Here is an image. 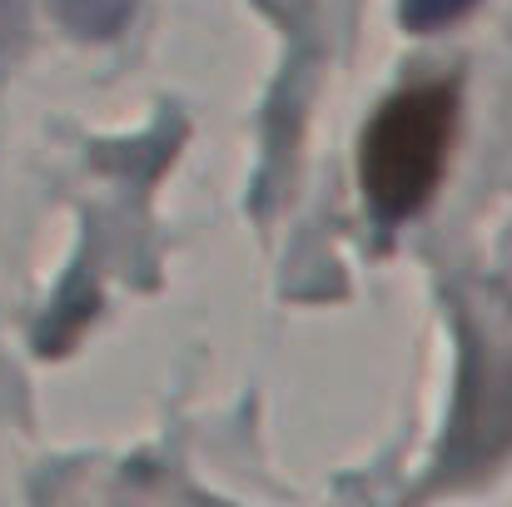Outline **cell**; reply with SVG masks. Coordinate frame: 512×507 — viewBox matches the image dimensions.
I'll use <instances>...</instances> for the list:
<instances>
[{
    "mask_svg": "<svg viewBox=\"0 0 512 507\" xmlns=\"http://www.w3.org/2000/svg\"><path fill=\"white\" fill-rule=\"evenodd\" d=\"M15 35H20V0H0V60L10 55Z\"/></svg>",
    "mask_w": 512,
    "mask_h": 507,
    "instance_id": "3957f363",
    "label": "cell"
},
{
    "mask_svg": "<svg viewBox=\"0 0 512 507\" xmlns=\"http://www.w3.org/2000/svg\"><path fill=\"white\" fill-rule=\"evenodd\" d=\"M453 140H458V85L453 80L408 85L393 100H383L358 150L368 204L383 219L418 214L443 184Z\"/></svg>",
    "mask_w": 512,
    "mask_h": 507,
    "instance_id": "6da1fadb",
    "label": "cell"
},
{
    "mask_svg": "<svg viewBox=\"0 0 512 507\" xmlns=\"http://www.w3.org/2000/svg\"><path fill=\"white\" fill-rule=\"evenodd\" d=\"M473 5H478V0H398V15H403L408 30L428 35V30H443V25L463 20Z\"/></svg>",
    "mask_w": 512,
    "mask_h": 507,
    "instance_id": "7a4b0ae2",
    "label": "cell"
}]
</instances>
